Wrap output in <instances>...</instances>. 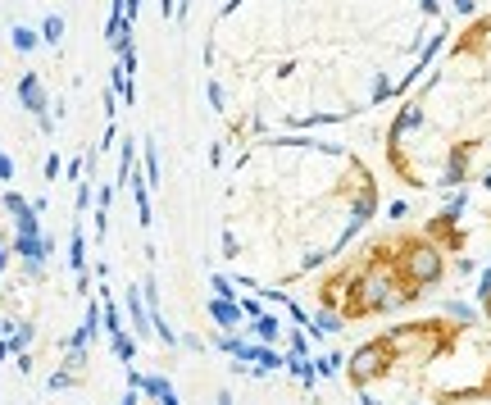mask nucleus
<instances>
[{"label":"nucleus","instance_id":"obj_1","mask_svg":"<svg viewBox=\"0 0 491 405\" xmlns=\"http://www.w3.org/2000/svg\"><path fill=\"white\" fill-rule=\"evenodd\" d=\"M450 32L441 0H233L209 32V91L237 137L387 110Z\"/></svg>","mask_w":491,"mask_h":405},{"label":"nucleus","instance_id":"obj_2","mask_svg":"<svg viewBox=\"0 0 491 405\" xmlns=\"http://www.w3.org/2000/svg\"><path fill=\"white\" fill-rule=\"evenodd\" d=\"M382 214V178L346 141L282 132L242 150L223 196V259L250 287H296Z\"/></svg>","mask_w":491,"mask_h":405},{"label":"nucleus","instance_id":"obj_3","mask_svg":"<svg viewBox=\"0 0 491 405\" xmlns=\"http://www.w3.org/2000/svg\"><path fill=\"white\" fill-rule=\"evenodd\" d=\"M378 155L400 191L432 200L491 178V5L450 27L391 105Z\"/></svg>","mask_w":491,"mask_h":405},{"label":"nucleus","instance_id":"obj_4","mask_svg":"<svg viewBox=\"0 0 491 405\" xmlns=\"http://www.w3.org/2000/svg\"><path fill=\"white\" fill-rule=\"evenodd\" d=\"M360 405H491V323L478 310H414L346 355Z\"/></svg>","mask_w":491,"mask_h":405},{"label":"nucleus","instance_id":"obj_5","mask_svg":"<svg viewBox=\"0 0 491 405\" xmlns=\"http://www.w3.org/2000/svg\"><path fill=\"white\" fill-rule=\"evenodd\" d=\"M459 259L437 237L414 224H373L327 269L310 278V305L332 328L387 323L428 305L441 287L455 283Z\"/></svg>","mask_w":491,"mask_h":405},{"label":"nucleus","instance_id":"obj_6","mask_svg":"<svg viewBox=\"0 0 491 405\" xmlns=\"http://www.w3.org/2000/svg\"><path fill=\"white\" fill-rule=\"evenodd\" d=\"M419 219L459 264L491 259V178L464 191H450V196H437L432 210H423Z\"/></svg>","mask_w":491,"mask_h":405},{"label":"nucleus","instance_id":"obj_7","mask_svg":"<svg viewBox=\"0 0 491 405\" xmlns=\"http://www.w3.org/2000/svg\"><path fill=\"white\" fill-rule=\"evenodd\" d=\"M469 292H473V310L491 323V259L473 264V283H469Z\"/></svg>","mask_w":491,"mask_h":405}]
</instances>
